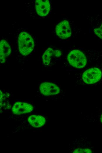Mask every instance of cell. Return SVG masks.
I'll list each match as a JSON object with an SVG mask.
<instances>
[{
	"mask_svg": "<svg viewBox=\"0 0 102 153\" xmlns=\"http://www.w3.org/2000/svg\"><path fill=\"white\" fill-rule=\"evenodd\" d=\"M40 90L42 94L45 96L55 95L60 92V89L56 85L53 83L45 82L40 86Z\"/></svg>",
	"mask_w": 102,
	"mask_h": 153,
	"instance_id": "5b68a950",
	"label": "cell"
},
{
	"mask_svg": "<svg viewBox=\"0 0 102 153\" xmlns=\"http://www.w3.org/2000/svg\"><path fill=\"white\" fill-rule=\"evenodd\" d=\"M18 45L20 53L23 56H26L33 50L34 42L32 36L28 33L23 31L18 36Z\"/></svg>",
	"mask_w": 102,
	"mask_h": 153,
	"instance_id": "6da1fadb",
	"label": "cell"
},
{
	"mask_svg": "<svg viewBox=\"0 0 102 153\" xmlns=\"http://www.w3.org/2000/svg\"><path fill=\"white\" fill-rule=\"evenodd\" d=\"M101 76V71L99 68H92L84 72L82 75V79L86 83L92 84L99 81Z\"/></svg>",
	"mask_w": 102,
	"mask_h": 153,
	"instance_id": "3957f363",
	"label": "cell"
},
{
	"mask_svg": "<svg viewBox=\"0 0 102 153\" xmlns=\"http://www.w3.org/2000/svg\"><path fill=\"white\" fill-rule=\"evenodd\" d=\"M33 106L30 104L25 102H17L13 105L12 108L13 113L20 115L31 112L33 109Z\"/></svg>",
	"mask_w": 102,
	"mask_h": 153,
	"instance_id": "8992f818",
	"label": "cell"
},
{
	"mask_svg": "<svg viewBox=\"0 0 102 153\" xmlns=\"http://www.w3.org/2000/svg\"><path fill=\"white\" fill-rule=\"evenodd\" d=\"M35 7L37 14L42 16L47 15L50 10V3L48 0H36Z\"/></svg>",
	"mask_w": 102,
	"mask_h": 153,
	"instance_id": "52a82bcc",
	"label": "cell"
},
{
	"mask_svg": "<svg viewBox=\"0 0 102 153\" xmlns=\"http://www.w3.org/2000/svg\"><path fill=\"white\" fill-rule=\"evenodd\" d=\"M30 124L35 128H39L43 125L46 122L45 118L40 115H31L28 118Z\"/></svg>",
	"mask_w": 102,
	"mask_h": 153,
	"instance_id": "9c48e42d",
	"label": "cell"
},
{
	"mask_svg": "<svg viewBox=\"0 0 102 153\" xmlns=\"http://www.w3.org/2000/svg\"><path fill=\"white\" fill-rule=\"evenodd\" d=\"M11 49L8 43L6 40H2L0 43V61L1 63H4L6 59L10 54Z\"/></svg>",
	"mask_w": 102,
	"mask_h": 153,
	"instance_id": "ba28073f",
	"label": "cell"
},
{
	"mask_svg": "<svg viewBox=\"0 0 102 153\" xmlns=\"http://www.w3.org/2000/svg\"><path fill=\"white\" fill-rule=\"evenodd\" d=\"M67 60L70 65L77 68L85 67L87 62L84 54L78 50H74L70 51L68 55Z\"/></svg>",
	"mask_w": 102,
	"mask_h": 153,
	"instance_id": "7a4b0ae2",
	"label": "cell"
},
{
	"mask_svg": "<svg viewBox=\"0 0 102 153\" xmlns=\"http://www.w3.org/2000/svg\"><path fill=\"white\" fill-rule=\"evenodd\" d=\"M62 54L61 51L59 50H56L54 51L53 55L57 57H60Z\"/></svg>",
	"mask_w": 102,
	"mask_h": 153,
	"instance_id": "4fadbf2b",
	"label": "cell"
},
{
	"mask_svg": "<svg viewBox=\"0 0 102 153\" xmlns=\"http://www.w3.org/2000/svg\"><path fill=\"white\" fill-rule=\"evenodd\" d=\"M94 32L98 37L102 39V23L99 27L94 29Z\"/></svg>",
	"mask_w": 102,
	"mask_h": 153,
	"instance_id": "8fae6325",
	"label": "cell"
},
{
	"mask_svg": "<svg viewBox=\"0 0 102 153\" xmlns=\"http://www.w3.org/2000/svg\"><path fill=\"white\" fill-rule=\"evenodd\" d=\"M54 51L52 48H49L43 53L42 57V60L45 65H47L50 64Z\"/></svg>",
	"mask_w": 102,
	"mask_h": 153,
	"instance_id": "30bf717a",
	"label": "cell"
},
{
	"mask_svg": "<svg viewBox=\"0 0 102 153\" xmlns=\"http://www.w3.org/2000/svg\"><path fill=\"white\" fill-rule=\"evenodd\" d=\"M55 31L60 38L66 39L70 37L71 31L68 21L64 20L58 24L56 27Z\"/></svg>",
	"mask_w": 102,
	"mask_h": 153,
	"instance_id": "277c9868",
	"label": "cell"
},
{
	"mask_svg": "<svg viewBox=\"0 0 102 153\" xmlns=\"http://www.w3.org/2000/svg\"><path fill=\"white\" fill-rule=\"evenodd\" d=\"M100 120H101V122L102 123V115H101V117Z\"/></svg>",
	"mask_w": 102,
	"mask_h": 153,
	"instance_id": "5bb4252c",
	"label": "cell"
},
{
	"mask_svg": "<svg viewBox=\"0 0 102 153\" xmlns=\"http://www.w3.org/2000/svg\"><path fill=\"white\" fill-rule=\"evenodd\" d=\"M75 153H92V151L90 149H80L78 148L75 149L73 152Z\"/></svg>",
	"mask_w": 102,
	"mask_h": 153,
	"instance_id": "7c38bea8",
	"label": "cell"
}]
</instances>
